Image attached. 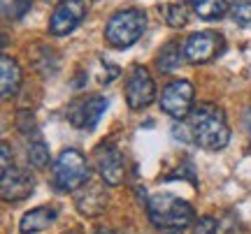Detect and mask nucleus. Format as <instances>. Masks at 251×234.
<instances>
[{
	"label": "nucleus",
	"instance_id": "obj_16",
	"mask_svg": "<svg viewBox=\"0 0 251 234\" xmlns=\"http://www.w3.org/2000/svg\"><path fill=\"white\" fill-rule=\"evenodd\" d=\"M191 5H193L198 19H202V21H219L230 12L228 0H191Z\"/></svg>",
	"mask_w": 251,
	"mask_h": 234
},
{
	"label": "nucleus",
	"instance_id": "obj_25",
	"mask_svg": "<svg viewBox=\"0 0 251 234\" xmlns=\"http://www.w3.org/2000/svg\"><path fill=\"white\" fill-rule=\"evenodd\" d=\"M93 234H117V232H114L112 227H105V225H100V227H96V230H93Z\"/></svg>",
	"mask_w": 251,
	"mask_h": 234
},
{
	"label": "nucleus",
	"instance_id": "obj_6",
	"mask_svg": "<svg viewBox=\"0 0 251 234\" xmlns=\"http://www.w3.org/2000/svg\"><path fill=\"white\" fill-rule=\"evenodd\" d=\"M226 49V40L221 33L214 30H202V33H193L184 44V54L186 61L193 65H202L214 61L216 56H221Z\"/></svg>",
	"mask_w": 251,
	"mask_h": 234
},
{
	"label": "nucleus",
	"instance_id": "obj_3",
	"mask_svg": "<svg viewBox=\"0 0 251 234\" xmlns=\"http://www.w3.org/2000/svg\"><path fill=\"white\" fill-rule=\"evenodd\" d=\"M54 174L56 188L63 192H75V190L84 188L91 179V167L86 155L77 151V149H65L58 153V158L54 160L51 167Z\"/></svg>",
	"mask_w": 251,
	"mask_h": 234
},
{
	"label": "nucleus",
	"instance_id": "obj_29",
	"mask_svg": "<svg viewBox=\"0 0 251 234\" xmlns=\"http://www.w3.org/2000/svg\"><path fill=\"white\" fill-rule=\"evenodd\" d=\"M172 234H179V232H172Z\"/></svg>",
	"mask_w": 251,
	"mask_h": 234
},
{
	"label": "nucleus",
	"instance_id": "obj_18",
	"mask_svg": "<svg viewBox=\"0 0 251 234\" xmlns=\"http://www.w3.org/2000/svg\"><path fill=\"white\" fill-rule=\"evenodd\" d=\"M163 21L168 23L170 28H184L188 23V9L179 2H165L158 7Z\"/></svg>",
	"mask_w": 251,
	"mask_h": 234
},
{
	"label": "nucleus",
	"instance_id": "obj_26",
	"mask_svg": "<svg viewBox=\"0 0 251 234\" xmlns=\"http://www.w3.org/2000/svg\"><path fill=\"white\" fill-rule=\"evenodd\" d=\"M244 128H247V132L251 137V109H247V114H244Z\"/></svg>",
	"mask_w": 251,
	"mask_h": 234
},
{
	"label": "nucleus",
	"instance_id": "obj_22",
	"mask_svg": "<svg viewBox=\"0 0 251 234\" xmlns=\"http://www.w3.org/2000/svg\"><path fill=\"white\" fill-rule=\"evenodd\" d=\"M172 137H175V139H181V142H184V144H191V142H193V135H191V128L188 126H184V123H175V126H172Z\"/></svg>",
	"mask_w": 251,
	"mask_h": 234
},
{
	"label": "nucleus",
	"instance_id": "obj_10",
	"mask_svg": "<svg viewBox=\"0 0 251 234\" xmlns=\"http://www.w3.org/2000/svg\"><path fill=\"white\" fill-rule=\"evenodd\" d=\"M96 167L107 186H121L126 176V158L117 146L100 144L96 149Z\"/></svg>",
	"mask_w": 251,
	"mask_h": 234
},
{
	"label": "nucleus",
	"instance_id": "obj_19",
	"mask_svg": "<svg viewBox=\"0 0 251 234\" xmlns=\"http://www.w3.org/2000/svg\"><path fill=\"white\" fill-rule=\"evenodd\" d=\"M230 17H233L235 23L249 26L251 23V0H235V5L230 7Z\"/></svg>",
	"mask_w": 251,
	"mask_h": 234
},
{
	"label": "nucleus",
	"instance_id": "obj_21",
	"mask_svg": "<svg viewBox=\"0 0 251 234\" xmlns=\"http://www.w3.org/2000/svg\"><path fill=\"white\" fill-rule=\"evenodd\" d=\"M216 230H219V223L212 216H202L193 225V234H216Z\"/></svg>",
	"mask_w": 251,
	"mask_h": 234
},
{
	"label": "nucleus",
	"instance_id": "obj_15",
	"mask_svg": "<svg viewBox=\"0 0 251 234\" xmlns=\"http://www.w3.org/2000/svg\"><path fill=\"white\" fill-rule=\"evenodd\" d=\"M184 61H186L184 46H181L177 40H172V42H168V44H163L156 63H158V70H161L163 74H172L184 65Z\"/></svg>",
	"mask_w": 251,
	"mask_h": 234
},
{
	"label": "nucleus",
	"instance_id": "obj_12",
	"mask_svg": "<svg viewBox=\"0 0 251 234\" xmlns=\"http://www.w3.org/2000/svg\"><path fill=\"white\" fill-rule=\"evenodd\" d=\"M109 204V195L102 183H96V181H89L84 188H79L77 197H75V207L81 216L86 218H98L105 213V209Z\"/></svg>",
	"mask_w": 251,
	"mask_h": 234
},
{
	"label": "nucleus",
	"instance_id": "obj_5",
	"mask_svg": "<svg viewBox=\"0 0 251 234\" xmlns=\"http://www.w3.org/2000/svg\"><path fill=\"white\" fill-rule=\"evenodd\" d=\"M161 109L175 121H184L193 111V84L186 79L170 81L161 93Z\"/></svg>",
	"mask_w": 251,
	"mask_h": 234
},
{
	"label": "nucleus",
	"instance_id": "obj_27",
	"mask_svg": "<svg viewBox=\"0 0 251 234\" xmlns=\"http://www.w3.org/2000/svg\"><path fill=\"white\" fill-rule=\"evenodd\" d=\"M47 2H63V0H47Z\"/></svg>",
	"mask_w": 251,
	"mask_h": 234
},
{
	"label": "nucleus",
	"instance_id": "obj_17",
	"mask_svg": "<svg viewBox=\"0 0 251 234\" xmlns=\"http://www.w3.org/2000/svg\"><path fill=\"white\" fill-rule=\"evenodd\" d=\"M26 155H28V162L35 167V170H45L49 165V146L45 144V139L40 132H30V139H28V146H26Z\"/></svg>",
	"mask_w": 251,
	"mask_h": 234
},
{
	"label": "nucleus",
	"instance_id": "obj_23",
	"mask_svg": "<svg viewBox=\"0 0 251 234\" xmlns=\"http://www.w3.org/2000/svg\"><path fill=\"white\" fill-rule=\"evenodd\" d=\"M184 176H186V179L191 181V183H196V176H193V171H191V162H184V165H181L179 170H177V171H172V174L168 176V179H184Z\"/></svg>",
	"mask_w": 251,
	"mask_h": 234
},
{
	"label": "nucleus",
	"instance_id": "obj_11",
	"mask_svg": "<svg viewBox=\"0 0 251 234\" xmlns=\"http://www.w3.org/2000/svg\"><path fill=\"white\" fill-rule=\"evenodd\" d=\"M33 190H35V179L30 176V171L21 167H9L2 171L0 195L5 202H24L33 195Z\"/></svg>",
	"mask_w": 251,
	"mask_h": 234
},
{
	"label": "nucleus",
	"instance_id": "obj_14",
	"mask_svg": "<svg viewBox=\"0 0 251 234\" xmlns=\"http://www.w3.org/2000/svg\"><path fill=\"white\" fill-rule=\"evenodd\" d=\"M56 209L54 207H37L30 209L28 213H24L21 223H19V230L24 234H37V232H45L49 227L54 225L56 220Z\"/></svg>",
	"mask_w": 251,
	"mask_h": 234
},
{
	"label": "nucleus",
	"instance_id": "obj_20",
	"mask_svg": "<svg viewBox=\"0 0 251 234\" xmlns=\"http://www.w3.org/2000/svg\"><path fill=\"white\" fill-rule=\"evenodd\" d=\"M33 7V0H9L5 5V17L7 19H24Z\"/></svg>",
	"mask_w": 251,
	"mask_h": 234
},
{
	"label": "nucleus",
	"instance_id": "obj_7",
	"mask_svg": "<svg viewBox=\"0 0 251 234\" xmlns=\"http://www.w3.org/2000/svg\"><path fill=\"white\" fill-rule=\"evenodd\" d=\"M156 98V84L147 67H133L126 79V102L133 111L147 109Z\"/></svg>",
	"mask_w": 251,
	"mask_h": 234
},
{
	"label": "nucleus",
	"instance_id": "obj_8",
	"mask_svg": "<svg viewBox=\"0 0 251 234\" xmlns=\"http://www.w3.org/2000/svg\"><path fill=\"white\" fill-rule=\"evenodd\" d=\"M86 17V2L84 0H63L54 9L49 19V35L65 37L79 26Z\"/></svg>",
	"mask_w": 251,
	"mask_h": 234
},
{
	"label": "nucleus",
	"instance_id": "obj_13",
	"mask_svg": "<svg viewBox=\"0 0 251 234\" xmlns=\"http://www.w3.org/2000/svg\"><path fill=\"white\" fill-rule=\"evenodd\" d=\"M21 84H24V72H21L19 63L12 56L2 54L0 56V93H2V98L17 95Z\"/></svg>",
	"mask_w": 251,
	"mask_h": 234
},
{
	"label": "nucleus",
	"instance_id": "obj_1",
	"mask_svg": "<svg viewBox=\"0 0 251 234\" xmlns=\"http://www.w3.org/2000/svg\"><path fill=\"white\" fill-rule=\"evenodd\" d=\"M188 128L193 142L205 151H221L230 142V128L224 109L212 102H200L198 107H193L188 116Z\"/></svg>",
	"mask_w": 251,
	"mask_h": 234
},
{
	"label": "nucleus",
	"instance_id": "obj_24",
	"mask_svg": "<svg viewBox=\"0 0 251 234\" xmlns=\"http://www.w3.org/2000/svg\"><path fill=\"white\" fill-rule=\"evenodd\" d=\"M0 149H2V165H0V170L5 171V170H9V167H12V162H9V144H7V142H2V146H0Z\"/></svg>",
	"mask_w": 251,
	"mask_h": 234
},
{
	"label": "nucleus",
	"instance_id": "obj_9",
	"mask_svg": "<svg viewBox=\"0 0 251 234\" xmlns=\"http://www.w3.org/2000/svg\"><path fill=\"white\" fill-rule=\"evenodd\" d=\"M109 102L102 95H91L86 100H79L75 102L70 109H68V118L75 128L79 130H93V128L100 123V118L105 116Z\"/></svg>",
	"mask_w": 251,
	"mask_h": 234
},
{
	"label": "nucleus",
	"instance_id": "obj_28",
	"mask_svg": "<svg viewBox=\"0 0 251 234\" xmlns=\"http://www.w3.org/2000/svg\"><path fill=\"white\" fill-rule=\"evenodd\" d=\"M65 234H79V232H65Z\"/></svg>",
	"mask_w": 251,
	"mask_h": 234
},
{
	"label": "nucleus",
	"instance_id": "obj_4",
	"mask_svg": "<svg viewBox=\"0 0 251 234\" xmlns=\"http://www.w3.org/2000/svg\"><path fill=\"white\" fill-rule=\"evenodd\" d=\"M147 28V17L140 9H121L117 14H112L105 26V40L117 49L133 46L140 37L144 35Z\"/></svg>",
	"mask_w": 251,
	"mask_h": 234
},
{
	"label": "nucleus",
	"instance_id": "obj_2",
	"mask_svg": "<svg viewBox=\"0 0 251 234\" xmlns=\"http://www.w3.org/2000/svg\"><path fill=\"white\" fill-rule=\"evenodd\" d=\"M147 213L153 227L161 230H184L193 223L196 211L186 199L177 197L172 192H156L147 202Z\"/></svg>",
	"mask_w": 251,
	"mask_h": 234
}]
</instances>
